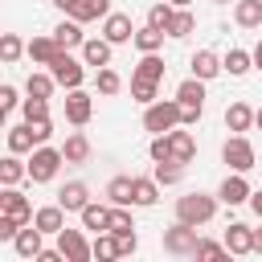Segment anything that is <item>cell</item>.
Here are the masks:
<instances>
[{
	"label": "cell",
	"instance_id": "6da1fadb",
	"mask_svg": "<svg viewBox=\"0 0 262 262\" xmlns=\"http://www.w3.org/2000/svg\"><path fill=\"white\" fill-rule=\"evenodd\" d=\"M180 98H156V102H147L143 106V131H151V135H164V131H172V127H180Z\"/></svg>",
	"mask_w": 262,
	"mask_h": 262
},
{
	"label": "cell",
	"instance_id": "7a4b0ae2",
	"mask_svg": "<svg viewBox=\"0 0 262 262\" xmlns=\"http://www.w3.org/2000/svg\"><path fill=\"white\" fill-rule=\"evenodd\" d=\"M217 201L221 196H209V192H188V196H176V221H184V225H205V221H213V213H217Z\"/></svg>",
	"mask_w": 262,
	"mask_h": 262
},
{
	"label": "cell",
	"instance_id": "3957f363",
	"mask_svg": "<svg viewBox=\"0 0 262 262\" xmlns=\"http://www.w3.org/2000/svg\"><path fill=\"white\" fill-rule=\"evenodd\" d=\"M61 164H66L61 147L41 143V147H33V156H29V180H33V184H49V180L57 176V168H61Z\"/></svg>",
	"mask_w": 262,
	"mask_h": 262
},
{
	"label": "cell",
	"instance_id": "277c9868",
	"mask_svg": "<svg viewBox=\"0 0 262 262\" xmlns=\"http://www.w3.org/2000/svg\"><path fill=\"white\" fill-rule=\"evenodd\" d=\"M196 246H201L196 225L176 221V225H168V229H164V254H172V258H196Z\"/></svg>",
	"mask_w": 262,
	"mask_h": 262
},
{
	"label": "cell",
	"instance_id": "5b68a950",
	"mask_svg": "<svg viewBox=\"0 0 262 262\" xmlns=\"http://www.w3.org/2000/svg\"><path fill=\"white\" fill-rule=\"evenodd\" d=\"M86 61H74L70 57V49H57V57L49 61V74L57 78V86H66V90H78L82 86V78H86V70H82Z\"/></svg>",
	"mask_w": 262,
	"mask_h": 262
},
{
	"label": "cell",
	"instance_id": "8992f818",
	"mask_svg": "<svg viewBox=\"0 0 262 262\" xmlns=\"http://www.w3.org/2000/svg\"><path fill=\"white\" fill-rule=\"evenodd\" d=\"M221 160H225L233 172H250V168H254V143H250L246 135H229V139L221 143Z\"/></svg>",
	"mask_w": 262,
	"mask_h": 262
},
{
	"label": "cell",
	"instance_id": "52a82bcc",
	"mask_svg": "<svg viewBox=\"0 0 262 262\" xmlns=\"http://www.w3.org/2000/svg\"><path fill=\"white\" fill-rule=\"evenodd\" d=\"M57 250L66 254V262H90L94 258V242H86L82 229H61L57 233Z\"/></svg>",
	"mask_w": 262,
	"mask_h": 262
},
{
	"label": "cell",
	"instance_id": "ba28073f",
	"mask_svg": "<svg viewBox=\"0 0 262 262\" xmlns=\"http://www.w3.org/2000/svg\"><path fill=\"white\" fill-rule=\"evenodd\" d=\"M12 250H16L20 258H29V262H37V254L45 250V229H37L33 221H29V225H20V233L12 237Z\"/></svg>",
	"mask_w": 262,
	"mask_h": 262
},
{
	"label": "cell",
	"instance_id": "9c48e42d",
	"mask_svg": "<svg viewBox=\"0 0 262 262\" xmlns=\"http://www.w3.org/2000/svg\"><path fill=\"white\" fill-rule=\"evenodd\" d=\"M90 115H94V98L78 86V90H70L66 94V119L74 123V127H86L90 123Z\"/></svg>",
	"mask_w": 262,
	"mask_h": 262
},
{
	"label": "cell",
	"instance_id": "30bf717a",
	"mask_svg": "<svg viewBox=\"0 0 262 262\" xmlns=\"http://www.w3.org/2000/svg\"><path fill=\"white\" fill-rule=\"evenodd\" d=\"M0 213L16 217L20 225H29V221H33V205H29V196H20V192H16V184H4V192H0Z\"/></svg>",
	"mask_w": 262,
	"mask_h": 262
},
{
	"label": "cell",
	"instance_id": "8fae6325",
	"mask_svg": "<svg viewBox=\"0 0 262 262\" xmlns=\"http://www.w3.org/2000/svg\"><path fill=\"white\" fill-rule=\"evenodd\" d=\"M102 37H106L111 45L135 41V25H131V16H127V12H111V16H102Z\"/></svg>",
	"mask_w": 262,
	"mask_h": 262
},
{
	"label": "cell",
	"instance_id": "7c38bea8",
	"mask_svg": "<svg viewBox=\"0 0 262 262\" xmlns=\"http://www.w3.org/2000/svg\"><path fill=\"white\" fill-rule=\"evenodd\" d=\"M250 180H246V172H233V176H225L221 180V188H217V196L225 201V205H246L250 201Z\"/></svg>",
	"mask_w": 262,
	"mask_h": 262
},
{
	"label": "cell",
	"instance_id": "4fadbf2b",
	"mask_svg": "<svg viewBox=\"0 0 262 262\" xmlns=\"http://www.w3.org/2000/svg\"><path fill=\"white\" fill-rule=\"evenodd\" d=\"M57 205H61L66 213H82V209L90 205V188H86L82 180H70V184H61V192H57Z\"/></svg>",
	"mask_w": 262,
	"mask_h": 262
},
{
	"label": "cell",
	"instance_id": "5bb4252c",
	"mask_svg": "<svg viewBox=\"0 0 262 262\" xmlns=\"http://www.w3.org/2000/svg\"><path fill=\"white\" fill-rule=\"evenodd\" d=\"M111 49H115V45H111L106 37H86V41H82V61L94 66V70H102V66H111Z\"/></svg>",
	"mask_w": 262,
	"mask_h": 262
},
{
	"label": "cell",
	"instance_id": "9a60e30c",
	"mask_svg": "<svg viewBox=\"0 0 262 262\" xmlns=\"http://www.w3.org/2000/svg\"><path fill=\"white\" fill-rule=\"evenodd\" d=\"M156 201H160V180H156V176H135V184H131V205L151 209Z\"/></svg>",
	"mask_w": 262,
	"mask_h": 262
},
{
	"label": "cell",
	"instance_id": "2e32d148",
	"mask_svg": "<svg viewBox=\"0 0 262 262\" xmlns=\"http://www.w3.org/2000/svg\"><path fill=\"white\" fill-rule=\"evenodd\" d=\"M33 225H37V229H45V233H53V237H57V233H61V229H66V209H61V205H41V209H37V213H33Z\"/></svg>",
	"mask_w": 262,
	"mask_h": 262
},
{
	"label": "cell",
	"instance_id": "e0dca14e",
	"mask_svg": "<svg viewBox=\"0 0 262 262\" xmlns=\"http://www.w3.org/2000/svg\"><path fill=\"white\" fill-rule=\"evenodd\" d=\"M225 250H229V254H254V229L242 225V221H233V225L225 229Z\"/></svg>",
	"mask_w": 262,
	"mask_h": 262
},
{
	"label": "cell",
	"instance_id": "ac0fdd59",
	"mask_svg": "<svg viewBox=\"0 0 262 262\" xmlns=\"http://www.w3.org/2000/svg\"><path fill=\"white\" fill-rule=\"evenodd\" d=\"M254 115H258L254 106H246V102H229V106H225V127H229L233 135H242V131L254 127Z\"/></svg>",
	"mask_w": 262,
	"mask_h": 262
},
{
	"label": "cell",
	"instance_id": "d6986e66",
	"mask_svg": "<svg viewBox=\"0 0 262 262\" xmlns=\"http://www.w3.org/2000/svg\"><path fill=\"white\" fill-rule=\"evenodd\" d=\"M221 70H225V61H221L213 49H196V53H192V74H196V78L209 82V78H217Z\"/></svg>",
	"mask_w": 262,
	"mask_h": 262
},
{
	"label": "cell",
	"instance_id": "ffe728a7",
	"mask_svg": "<svg viewBox=\"0 0 262 262\" xmlns=\"http://www.w3.org/2000/svg\"><path fill=\"white\" fill-rule=\"evenodd\" d=\"M168 143H172V160H180V164H188V160L196 156V139H192V131L172 127V131H168Z\"/></svg>",
	"mask_w": 262,
	"mask_h": 262
},
{
	"label": "cell",
	"instance_id": "44dd1931",
	"mask_svg": "<svg viewBox=\"0 0 262 262\" xmlns=\"http://www.w3.org/2000/svg\"><path fill=\"white\" fill-rule=\"evenodd\" d=\"M70 16L74 20H102V16H111V0H74V8H70Z\"/></svg>",
	"mask_w": 262,
	"mask_h": 262
},
{
	"label": "cell",
	"instance_id": "7402d4cb",
	"mask_svg": "<svg viewBox=\"0 0 262 262\" xmlns=\"http://www.w3.org/2000/svg\"><path fill=\"white\" fill-rule=\"evenodd\" d=\"M53 37H57V45L61 49H82V41H86V33H82V20H61L57 29H53Z\"/></svg>",
	"mask_w": 262,
	"mask_h": 262
},
{
	"label": "cell",
	"instance_id": "603a6c76",
	"mask_svg": "<svg viewBox=\"0 0 262 262\" xmlns=\"http://www.w3.org/2000/svg\"><path fill=\"white\" fill-rule=\"evenodd\" d=\"M176 98H180V106H205V78H184L180 86H176Z\"/></svg>",
	"mask_w": 262,
	"mask_h": 262
},
{
	"label": "cell",
	"instance_id": "cb8c5ba5",
	"mask_svg": "<svg viewBox=\"0 0 262 262\" xmlns=\"http://www.w3.org/2000/svg\"><path fill=\"white\" fill-rule=\"evenodd\" d=\"M61 156H66V164H86V160H90V139H86L82 131L66 135V143H61Z\"/></svg>",
	"mask_w": 262,
	"mask_h": 262
},
{
	"label": "cell",
	"instance_id": "d4e9b609",
	"mask_svg": "<svg viewBox=\"0 0 262 262\" xmlns=\"http://www.w3.org/2000/svg\"><path fill=\"white\" fill-rule=\"evenodd\" d=\"M78 217H82V229H90V233L111 229V209H106V205H94V201H90V205H86Z\"/></svg>",
	"mask_w": 262,
	"mask_h": 262
},
{
	"label": "cell",
	"instance_id": "484cf974",
	"mask_svg": "<svg viewBox=\"0 0 262 262\" xmlns=\"http://www.w3.org/2000/svg\"><path fill=\"white\" fill-rule=\"evenodd\" d=\"M233 20L242 29H258L262 25V0H237L233 4Z\"/></svg>",
	"mask_w": 262,
	"mask_h": 262
},
{
	"label": "cell",
	"instance_id": "4316f807",
	"mask_svg": "<svg viewBox=\"0 0 262 262\" xmlns=\"http://www.w3.org/2000/svg\"><path fill=\"white\" fill-rule=\"evenodd\" d=\"M57 49H61L57 37H33V41H29V57H33L37 66H49V61L57 57Z\"/></svg>",
	"mask_w": 262,
	"mask_h": 262
},
{
	"label": "cell",
	"instance_id": "83f0119b",
	"mask_svg": "<svg viewBox=\"0 0 262 262\" xmlns=\"http://www.w3.org/2000/svg\"><path fill=\"white\" fill-rule=\"evenodd\" d=\"M33 147H37V135H33V127H29V123H20V127H8V151L25 156V151H33Z\"/></svg>",
	"mask_w": 262,
	"mask_h": 262
},
{
	"label": "cell",
	"instance_id": "f1b7e54d",
	"mask_svg": "<svg viewBox=\"0 0 262 262\" xmlns=\"http://www.w3.org/2000/svg\"><path fill=\"white\" fill-rule=\"evenodd\" d=\"M25 176H29V164H20L16 151H8V156L0 160V184H20Z\"/></svg>",
	"mask_w": 262,
	"mask_h": 262
},
{
	"label": "cell",
	"instance_id": "f546056e",
	"mask_svg": "<svg viewBox=\"0 0 262 262\" xmlns=\"http://www.w3.org/2000/svg\"><path fill=\"white\" fill-rule=\"evenodd\" d=\"M160 45H164V29H156V25L135 29V49L139 53H160Z\"/></svg>",
	"mask_w": 262,
	"mask_h": 262
},
{
	"label": "cell",
	"instance_id": "4dcf8cb0",
	"mask_svg": "<svg viewBox=\"0 0 262 262\" xmlns=\"http://www.w3.org/2000/svg\"><path fill=\"white\" fill-rule=\"evenodd\" d=\"M221 61H225V74H229V78H242V74L254 70V53H246V49H229Z\"/></svg>",
	"mask_w": 262,
	"mask_h": 262
},
{
	"label": "cell",
	"instance_id": "1f68e13d",
	"mask_svg": "<svg viewBox=\"0 0 262 262\" xmlns=\"http://www.w3.org/2000/svg\"><path fill=\"white\" fill-rule=\"evenodd\" d=\"M94 258H98V262H115V258H123V254H119V237H115L111 229L94 233Z\"/></svg>",
	"mask_w": 262,
	"mask_h": 262
},
{
	"label": "cell",
	"instance_id": "d6a6232c",
	"mask_svg": "<svg viewBox=\"0 0 262 262\" xmlns=\"http://www.w3.org/2000/svg\"><path fill=\"white\" fill-rule=\"evenodd\" d=\"M164 70H168V66H164V57H160V53H143V57H139V66H135V78H151V82H160V78H164Z\"/></svg>",
	"mask_w": 262,
	"mask_h": 262
},
{
	"label": "cell",
	"instance_id": "836d02e7",
	"mask_svg": "<svg viewBox=\"0 0 262 262\" xmlns=\"http://www.w3.org/2000/svg\"><path fill=\"white\" fill-rule=\"evenodd\" d=\"M53 86H57V78H53V74H29L25 94H29V98H49V94H53Z\"/></svg>",
	"mask_w": 262,
	"mask_h": 262
},
{
	"label": "cell",
	"instance_id": "e575fe53",
	"mask_svg": "<svg viewBox=\"0 0 262 262\" xmlns=\"http://www.w3.org/2000/svg\"><path fill=\"white\" fill-rule=\"evenodd\" d=\"M131 184H135V176H115L106 184V201L111 205H131Z\"/></svg>",
	"mask_w": 262,
	"mask_h": 262
},
{
	"label": "cell",
	"instance_id": "d590c367",
	"mask_svg": "<svg viewBox=\"0 0 262 262\" xmlns=\"http://www.w3.org/2000/svg\"><path fill=\"white\" fill-rule=\"evenodd\" d=\"M160 184H180L184 180V164L180 160H164V164H156V172H151Z\"/></svg>",
	"mask_w": 262,
	"mask_h": 262
},
{
	"label": "cell",
	"instance_id": "8d00e7d4",
	"mask_svg": "<svg viewBox=\"0 0 262 262\" xmlns=\"http://www.w3.org/2000/svg\"><path fill=\"white\" fill-rule=\"evenodd\" d=\"M172 16H176V4H168V0H164V4H151V8H147V25H156V29H164V33H168Z\"/></svg>",
	"mask_w": 262,
	"mask_h": 262
},
{
	"label": "cell",
	"instance_id": "74e56055",
	"mask_svg": "<svg viewBox=\"0 0 262 262\" xmlns=\"http://www.w3.org/2000/svg\"><path fill=\"white\" fill-rule=\"evenodd\" d=\"M196 29V16L188 12V8H176V16H172V25H168V37H188Z\"/></svg>",
	"mask_w": 262,
	"mask_h": 262
},
{
	"label": "cell",
	"instance_id": "f35d334b",
	"mask_svg": "<svg viewBox=\"0 0 262 262\" xmlns=\"http://www.w3.org/2000/svg\"><path fill=\"white\" fill-rule=\"evenodd\" d=\"M156 86H160V82H151V78H135V74H131V98H135V102H143V106L156 102Z\"/></svg>",
	"mask_w": 262,
	"mask_h": 262
},
{
	"label": "cell",
	"instance_id": "ab89813d",
	"mask_svg": "<svg viewBox=\"0 0 262 262\" xmlns=\"http://www.w3.org/2000/svg\"><path fill=\"white\" fill-rule=\"evenodd\" d=\"M20 53H29V45H20V37H16V33H4V37H0V57L12 66Z\"/></svg>",
	"mask_w": 262,
	"mask_h": 262
},
{
	"label": "cell",
	"instance_id": "60d3db41",
	"mask_svg": "<svg viewBox=\"0 0 262 262\" xmlns=\"http://www.w3.org/2000/svg\"><path fill=\"white\" fill-rule=\"evenodd\" d=\"M94 86H98V94H119V90H123V78H119L111 66H102L98 78H94Z\"/></svg>",
	"mask_w": 262,
	"mask_h": 262
},
{
	"label": "cell",
	"instance_id": "b9f144b4",
	"mask_svg": "<svg viewBox=\"0 0 262 262\" xmlns=\"http://www.w3.org/2000/svg\"><path fill=\"white\" fill-rule=\"evenodd\" d=\"M20 115H25V123H37V119H49V98H25V106H20Z\"/></svg>",
	"mask_w": 262,
	"mask_h": 262
},
{
	"label": "cell",
	"instance_id": "7bdbcfd3",
	"mask_svg": "<svg viewBox=\"0 0 262 262\" xmlns=\"http://www.w3.org/2000/svg\"><path fill=\"white\" fill-rule=\"evenodd\" d=\"M147 156H151L156 164L172 160V143H168V131H164V135H151V147H147Z\"/></svg>",
	"mask_w": 262,
	"mask_h": 262
},
{
	"label": "cell",
	"instance_id": "ee69618b",
	"mask_svg": "<svg viewBox=\"0 0 262 262\" xmlns=\"http://www.w3.org/2000/svg\"><path fill=\"white\" fill-rule=\"evenodd\" d=\"M123 229H135L127 205H111V233H123Z\"/></svg>",
	"mask_w": 262,
	"mask_h": 262
},
{
	"label": "cell",
	"instance_id": "f6af8a7d",
	"mask_svg": "<svg viewBox=\"0 0 262 262\" xmlns=\"http://www.w3.org/2000/svg\"><path fill=\"white\" fill-rule=\"evenodd\" d=\"M229 250H225V242H209V237H201V246H196V258H225Z\"/></svg>",
	"mask_w": 262,
	"mask_h": 262
},
{
	"label": "cell",
	"instance_id": "bcb514c9",
	"mask_svg": "<svg viewBox=\"0 0 262 262\" xmlns=\"http://www.w3.org/2000/svg\"><path fill=\"white\" fill-rule=\"evenodd\" d=\"M16 102H20L16 98V86H0V115H12Z\"/></svg>",
	"mask_w": 262,
	"mask_h": 262
},
{
	"label": "cell",
	"instance_id": "7dc6e473",
	"mask_svg": "<svg viewBox=\"0 0 262 262\" xmlns=\"http://www.w3.org/2000/svg\"><path fill=\"white\" fill-rule=\"evenodd\" d=\"M115 237H119V254H135V250H139L135 229H123V233H115Z\"/></svg>",
	"mask_w": 262,
	"mask_h": 262
},
{
	"label": "cell",
	"instance_id": "c3c4849f",
	"mask_svg": "<svg viewBox=\"0 0 262 262\" xmlns=\"http://www.w3.org/2000/svg\"><path fill=\"white\" fill-rule=\"evenodd\" d=\"M29 127H33V135H37V147L49 143V135H53V123H49V119H37V123H29Z\"/></svg>",
	"mask_w": 262,
	"mask_h": 262
},
{
	"label": "cell",
	"instance_id": "681fc988",
	"mask_svg": "<svg viewBox=\"0 0 262 262\" xmlns=\"http://www.w3.org/2000/svg\"><path fill=\"white\" fill-rule=\"evenodd\" d=\"M201 111H205V106H184V111H180V127H192V123H201Z\"/></svg>",
	"mask_w": 262,
	"mask_h": 262
},
{
	"label": "cell",
	"instance_id": "f907efd6",
	"mask_svg": "<svg viewBox=\"0 0 262 262\" xmlns=\"http://www.w3.org/2000/svg\"><path fill=\"white\" fill-rule=\"evenodd\" d=\"M250 209H254V217L262 221V192H250Z\"/></svg>",
	"mask_w": 262,
	"mask_h": 262
},
{
	"label": "cell",
	"instance_id": "816d5d0a",
	"mask_svg": "<svg viewBox=\"0 0 262 262\" xmlns=\"http://www.w3.org/2000/svg\"><path fill=\"white\" fill-rule=\"evenodd\" d=\"M254 70H262V41L254 45Z\"/></svg>",
	"mask_w": 262,
	"mask_h": 262
},
{
	"label": "cell",
	"instance_id": "f5cc1de1",
	"mask_svg": "<svg viewBox=\"0 0 262 262\" xmlns=\"http://www.w3.org/2000/svg\"><path fill=\"white\" fill-rule=\"evenodd\" d=\"M254 254H262V229H254Z\"/></svg>",
	"mask_w": 262,
	"mask_h": 262
},
{
	"label": "cell",
	"instance_id": "db71d44e",
	"mask_svg": "<svg viewBox=\"0 0 262 262\" xmlns=\"http://www.w3.org/2000/svg\"><path fill=\"white\" fill-rule=\"evenodd\" d=\"M49 4H57L61 12H70V8H74V0H49Z\"/></svg>",
	"mask_w": 262,
	"mask_h": 262
},
{
	"label": "cell",
	"instance_id": "11a10c76",
	"mask_svg": "<svg viewBox=\"0 0 262 262\" xmlns=\"http://www.w3.org/2000/svg\"><path fill=\"white\" fill-rule=\"evenodd\" d=\"M254 127H258V131H262V106H258V115H254Z\"/></svg>",
	"mask_w": 262,
	"mask_h": 262
},
{
	"label": "cell",
	"instance_id": "9f6ffc18",
	"mask_svg": "<svg viewBox=\"0 0 262 262\" xmlns=\"http://www.w3.org/2000/svg\"><path fill=\"white\" fill-rule=\"evenodd\" d=\"M168 4H176V8H188V4H192V0H168Z\"/></svg>",
	"mask_w": 262,
	"mask_h": 262
},
{
	"label": "cell",
	"instance_id": "6f0895ef",
	"mask_svg": "<svg viewBox=\"0 0 262 262\" xmlns=\"http://www.w3.org/2000/svg\"><path fill=\"white\" fill-rule=\"evenodd\" d=\"M213 4H225V0H213Z\"/></svg>",
	"mask_w": 262,
	"mask_h": 262
}]
</instances>
